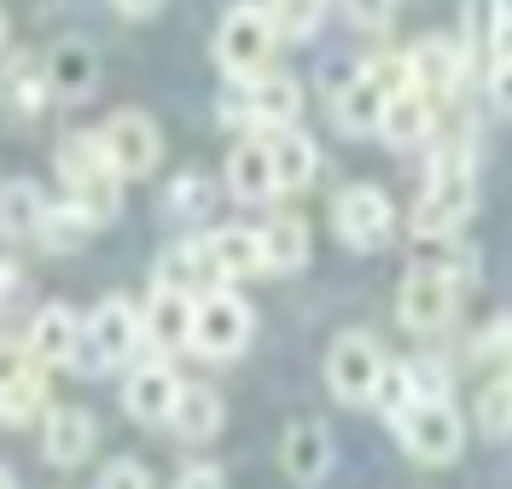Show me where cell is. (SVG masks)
<instances>
[{
    "mask_svg": "<svg viewBox=\"0 0 512 489\" xmlns=\"http://www.w3.org/2000/svg\"><path fill=\"white\" fill-rule=\"evenodd\" d=\"M472 210H478L472 158H466V146H443L431 158V181H425L414 216H408V233L414 239H448V233H460L472 222Z\"/></svg>",
    "mask_w": 512,
    "mask_h": 489,
    "instance_id": "obj_1",
    "label": "cell"
},
{
    "mask_svg": "<svg viewBox=\"0 0 512 489\" xmlns=\"http://www.w3.org/2000/svg\"><path fill=\"white\" fill-rule=\"evenodd\" d=\"M59 175L70 198L94 216L99 228L105 222H117V210H123V169L111 158V146H105V134H70L59 146Z\"/></svg>",
    "mask_w": 512,
    "mask_h": 489,
    "instance_id": "obj_2",
    "label": "cell"
},
{
    "mask_svg": "<svg viewBox=\"0 0 512 489\" xmlns=\"http://www.w3.org/2000/svg\"><path fill=\"white\" fill-rule=\"evenodd\" d=\"M146 344V315H134L128 297H105L94 315H88V332H82V350H76V373H111L134 361V350Z\"/></svg>",
    "mask_w": 512,
    "mask_h": 489,
    "instance_id": "obj_3",
    "label": "cell"
},
{
    "mask_svg": "<svg viewBox=\"0 0 512 489\" xmlns=\"http://www.w3.org/2000/svg\"><path fill=\"white\" fill-rule=\"evenodd\" d=\"M274 41H280L274 6H256V0H245V6H233V12L222 18L216 59H222V70L233 76V82H251V76H262V70H268V59H274Z\"/></svg>",
    "mask_w": 512,
    "mask_h": 489,
    "instance_id": "obj_4",
    "label": "cell"
},
{
    "mask_svg": "<svg viewBox=\"0 0 512 489\" xmlns=\"http://www.w3.org/2000/svg\"><path fill=\"white\" fill-rule=\"evenodd\" d=\"M408 82H414L408 59H373L367 70H355L350 82H344V94L332 99L338 129L344 134H379V117H384V105H390V94L408 88Z\"/></svg>",
    "mask_w": 512,
    "mask_h": 489,
    "instance_id": "obj_5",
    "label": "cell"
},
{
    "mask_svg": "<svg viewBox=\"0 0 512 489\" xmlns=\"http://www.w3.org/2000/svg\"><path fill=\"white\" fill-rule=\"evenodd\" d=\"M396 437H402V449L419 460V466H448V460H460L466 449V420L448 408V396H419L408 414H396Z\"/></svg>",
    "mask_w": 512,
    "mask_h": 489,
    "instance_id": "obj_6",
    "label": "cell"
},
{
    "mask_svg": "<svg viewBox=\"0 0 512 489\" xmlns=\"http://www.w3.org/2000/svg\"><path fill=\"white\" fill-rule=\"evenodd\" d=\"M460 309V274L448 262H419L402 274V292H396V321L408 332H443Z\"/></svg>",
    "mask_w": 512,
    "mask_h": 489,
    "instance_id": "obj_7",
    "label": "cell"
},
{
    "mask_svg": "<svg viewBox=\"0 0 512 489\" xmlns=\"http://www.w3.org/2000/svg\"><path fill=\"white\" fill-rule=\"evenodd\" d=\"M251 326H256L251 303H245V297H233L222 280H216L210 292H198L192 350H198V356H210V361H233L245 344H251Z\"/></svg>",
    "mask_w": 512,
    "mask_h": 489,
    "instance_id": "obj_8",
    "label": "cell"
},
{
    "mask_svg": "<svg viewBox=\"0 0 512 489\" xmlns=\"http://www.w3.org/2000/svg\"><path fill=\"white\" fill-rule=\"evenodd\" d=\"M332 233L350 245V251H379L384 239L396 233V204L384 187H367V181H355L338 193L332 204Z\"/></svg>",
    "mask_w": 512,
    "mask_h": 489,
    "instance_id": "obj_9",
    "label": "cell"
},
{
    "mask_svg": "<svg viewBox=\"0 0 512 489\" xmlns=\"http://www.w3.org/2000/svg\"><path fill=\"white\" fill-rule=\"evenodd\" d=\"M379 373H384L379 338H367V332H338V344H332V356H326V385H332V396H338V402H373Z\"/></svg>",
    "mask_w": 512,
    "mask_h": 489,
    "instance_id": "obj_10",
    "label": "cell"
},
{
    "mask_svg": "<svg viewBox=\"0 0 512 489\" xmlns=\"http://www.w3.org/2000/svg\"><path fill=\"white\" fill-rule=\"evenodd\" d=\"M99 134H105V146H111V158H117L123 175H152V169H158L163 134H158V123H152L146 111H117Z\"/></svg>",
    "mask_w": 512,
    "mask_h": 489,
    "instance_id": "obj_11",
    "label": "cell"
},
{
    "mask_svg": "<svg viewBox=\"0 0 512 489\" xmlns=\"http://www.w3.org/2000/svg\"><path fill=\"white\" fill-rule=\"evenodd\" d=\"M94 443H99V425L88 408H47V420H41V455H47V466L70 472V466H82L94 455Z\"/></svg>",
    "mask_w": 512,
    "mask_h": 489,
    "instance_id": "obj_12",
    "label": "cell"
},
{
    "mask_svg": "<svg viewBox=\"0 0 512 489\" xmlns=\"http://www.w3.org/2000/svg\"><path fill=\"white\" fill-rule=\"evenodd\" d=\"M408 70H414V88H425V94L443 105L466 82V47L448 41V35H425V41L408 47Z\"/></svg>",
    "mask_w": 512,
    "mask_h": 489,
    "instance_id": "obj_13",
    "label": "cell"
},
{
    "mask_svg": "<svg viewBox=\"0 0 512 489\" xmlns=\"http://www.w3.org/2000/svg\"><path fill=\"white\" fill-rule=\"evenodd\" d=\"M175 396H181L175 367H169V361H140V367L128 373V385H123V408H128V420L158 425V420L175 414Z\"/></svg>",
    "mask_w": 512,
    "mask_h": 489,
    "instance_id": "obj_14",
    "label": "cell"
},
{
    "mask_svg": "<svg viewBox=\"0 0 512 489\" xmlns=\"http://www.w3.org/2000/svg\"><path fill=\"white\" fill-rule=\"evenodd\" d=\"M146 315V344L169 356V350H192V326H198V297L192 292H152V303L140 309Z\"/></svg>",
    "mask_w": 512,
    "mask_h": 489,
    "instance_id": "obj_15",
    "label": "cell"
},
{
    "mask_svg": "<svg viewBox=\"0 0 512 489\" xmlns=\"http://www.w3.org/2000/svg\"><path fill=\"white\" fill-rule=\"evenodd\" d=\"M227 193L245 198V204H262V198L280 193V175H274V146L268 134H251L227 152Z\"/></svg>",
    "mask_w": 512,
    "mask_h": 489,
    "instance_id": "obj_16",
    "label": "cell"
},
{
    "mask_svg": "<svg viewBox=\"0 0 512 489\" xmlns=\"http://www.w3.org/2000/svg\"><path fill=\"white\" fill-rule=\"evenodd\" d=\"M431 129H437V99L425 94V88H396L390 94V105H384V117H379V140L384 146H419V140H431Z\"/></svg>",
    "mask_w": 512,
    "mask_h": 489,
    "instance_id": "obj_17",
    "label": "cell"
},
{
    "mask_svg": "<svg viewBox=\"0 0 512 489\" xmlns=\"http://www.w3.org/2000/svg\"><path fill=\"white\" fill-rule=\"evenodd\" d=\"M82 332L88 321L76 315V309H64V303H47V309H35L30 321V350L41 367H70L76 350H82Z\"/></svg>",
    "mask_w": 512,
    "mask_h": 489,
    "instance_id": "obj_18",
    "label": "cell"
},
{
    "mask_svg": "<svg viewBox=\"0 0 512 489\" xmlns=\"http://www.w3.org/2000/svg\"><path fill=\"white\" fill-rule=\"evenodd\" d=\"M204 251H210V268H216L222 286L268 274V262H262V228H216L204 239Z\"/></svg>",
    "mask_w": 512,
    "mask_h": 489,
    "instance_id": "obj_19",
    "label": "cell"
},
{
    "mask_svg": "<svg viewBox=\"0 0 512 489\" xmlns=\"http://www.w3.org/2000/svg\"><path fill=\"white\" fill-rule=\"evenodd\" d=\"M41 222H47V193L35 187L30 175L0 181V239H6V245L41 239Z\"/></svg>",
    "mask_w": 512,
    "mask_h": 489,
    "instance_id": "obj_20",
    "label": "cell"
},
{
    "mask_svg": "<svg viewBox=\"0 0 512 489\" xmlns=\"http://www.w3.org/2000/svg\"><path fill=\"white\" fill-rule=\"evenodd\" d=\"M297 111H303V88L291 82V76H280V70H262V76H251V99H245V123H256V129H286V123H297Z\"/></svg>",
    "mask_w": 512,
    "mask_h": 489,
    "instance_id": "obj_21",
    "label": "cell"
},
{
    "mask_svg": "<svg viewBox=\"0 0 512 489\" xmlns=\"http://www.w3.org/2000/svg\"><path fill=\"white\" fill-rule=\"evenodd\" d=\"M47 76H53V94L59 99H88L99 88V53L82 35H64L59 47L47 53Z\"/></svg>",
    "mask_w": 512,
    "mask_h": 489,
    "instance_id": "obj_22",
    "label": "cell"
},
{
    "mask_svg": "<svg viewBox=\"0 0 512 489\" xmlns=\"http://www.w3.org/2000/svg\"><path fill=\"white\" fill-rule=\"evenodd\" d=\"M47 94H53L47 59H35V53H12V59L0 65V99H6V111L35 117V111L47 105Z\"/></svg>",
    "mask_w": 512,
    "mask_h": 489,
    "instance_id": "obj_23",
    "label": "cell"
},
{
    "mask_svg": "<svg viewBox=\"0 0 512 489\" xmlns=\"http://www.w3.org/2000/svg\"><path fill=\"white\" fill-rule=\"evenodd\" d=\"M280 466H286V478H297V484H320L326 466H332V431L315 420L291 425L286 443H280Z\"/></svg>",
    "mask_w": 512,
    "mask_h": 489,
    "instance_id": "obj_24",
    "label": "cell"
},
{
    "mask_svg": "<svg viewBox=\"0 0 512 489\" xmlns=\"http://www.w3.org/2000/svg\"><path fill=\"white\" fill-rule=\"evenodd\" d=\"M169 425H175L181 443H210V437L227 425V402L216 396V385H181Z\"/></svg>",
    "mask_w": 512,
    "mask_h": 489,
    "instance_id": "obj_25",
    "label": "cell"
},
{
    "mask_svg": "<svg viewBox=\"0 0 512 489\" xmlns=\"http://www.w3.org/2000/svg\"><path fill=\"white\" fill-rule=\"evenodd\" d=\"M268 146H274V175H280V193H297V187H309V181H315L320 146L297 129V123L274 129V134H268Z\"/></svg>",
    "mask_w": 512,
    "mask_h": 489,
    "instance_id": "obj_26",
    "label": "cell"
},
{
    "mask_svg": "<svg viewBox=\"0 0 512 489\" xmlns=\"http://www.w3.org/2000/svg\"><path fill=\"white\" fill-rule=\"evenodd\" d=\"M216 280V268H210V251H204V239H192V245H169L158 257V268H152V286H163V292H204Z\"/></svg>",
    "mask_w": 512,
    "mask_h": 489,
    "instance_id": "obj_27",
    "label": "cell"
},
{
    "mask_svg": "<svg viewBox=\"0 0 512 489\" xmlns=\"http://www.w3.org/2000/svg\"><path fill=\"white\" fill-rule=\"evenodd\" d=\"M262 262H268V274H297L303 262H309V222L303 216H274L268 228H262Z\"/></svg>",
    "mask_w": 512,
    "mask_h": 489,
    "instance_id": "obj_28",
    "label": "cell"
},
{
    "mask_svg": "<svg viewBox=\"0 0 512 489\" xmlns=\"http://www.w3.org/2000/svg\"><path fill=\"white\" fill-rule=\"evenodd\" d=\"M99 222L70 198V204H47V222H41V251H76Z\"/></svg>",
    "mask_w": 512,
    "mask_h": 489,
    "instance_id": "obj_29",
    "label": "cell"
},
{
    "mask_svg": "<svg viewBox=\"0 0 512 489\" xmlns=\"http://www.w3.org/2000/svg\"><path fill=\"white\" fill-rule=\"evenodd\" d=\"M47 414V385H41V367L24 373V379H12V385H0V425H30Z\"/></svg>",
    "mask_w": 512,
    "mask_h": 489,
    "instance_id": "obj_30",
    "label": "cell"
},
{
    "mask_svg": "<svg viewBox=\"0 0 512 489\" xmlns=\"http://www.w3.org/2000/svg\"><path fill=\"white\" fill-rule=\"evenodd\" d=\"M414 402H419V391H414V367H408V361H384L379 385H373V408H379L384 420H396V414H408Z\"/></svg>",
    "mask_w": 512,
    "mask_h": 489,
    "instance_id": "obj_31",
    "label": "cell"
},
{
    "mask_svg": "<svg viewBox=\"0 0 512 489\" xmlns=\"http://www.w3.org/2000/svg\"><path fill=\"white\" fill-rule=\"evenodd\" d=\"M210 204H216V181H210L204 169H187V175L169 181V210H175V216L198 222V216H210Z\"/></svg>",
    "mask_w": 512,
    "mask_h": 489,
    "instance_id": "obj_32",
    "label": "cell"
},
{
    "mask_svg": "<svg viewBox=\"0 0 512 489\" xmlns=\"http://www.w3.org/2000/svg\"><path fill=\"white\" fill-rule=\"evenodd\" d=\"M478 431L483 437H512V379L507 373L489 391H478Z\"/></svg>",
    "mask_w": 512,
    "mask_h": 489,
    "instance_id": "obj_33",
    "label": "cell"
},
{
    "mask_svg": "<svg viewBox=\"0 0 512 489\" xmlns=\"http://www.w3.org/2000/svg\"><path fill=\"white\" fill-rule=\"evenodd\" d=\"M320 6H326V0H274L280 41H309V35L320 30Z\"/></svg>",
    "mask_w": 512,
    "mask_h": 489,
    "instance_id": "obj_34",
    "label": "cell"
},
{
    "mask_svg": "<svg viewBox=\"0 0 512 489\" xmlns=\"http://www.w3.org/2000/svg\"><path fill=\"white\" fill-rule=\"evenodd\" d=\"M41 361H35L30 338L18 344V338H0V385H12V379H24V373H35Z\"/></svg>",
    "mask_w": 512,
    "mask_h": 489,
    "instance_id": "obj_35",
    "label": "cell"
},
{
    "mask_svg": "<svg viewBox=\"0 0 512 489\" xmlns=\"http://www.w3.org/2000/svg\"><path fill=\"white\" fill-rule=\"evenodd\" d=\"M99 484H105V489H146V484H152V472H146L134 455H123V460H111V466L99 472Z\"/></svg>",
    "mask_w": 512,
    "mask_h": 489,
    "instance_id": "obj_36",
    "label": "cell"
},
{
    "mask_svg": "<svg viewBox=\"0 0 512 489\" xmlns=\"http://www.w3.org/2000/svg\"><path fill=\"white\" fill-rule=\"evenodd\" d=\"M344 12H350V24H361V30H384L396 18V0H344Z\"/></svg>",
    "mask_w": 512,
    "mask_h": 489,
    "instance_id": "obj_37",
    "label": "cell"
},
{
    "mask_svg": "<svg viewBox=\"0 0 512 489\" xmlns=\"http://www.w3.org/2000/svg\"><path fill=\"white\" fill-rule=\"evenodd\" d=\"M24 297H30V274H24L18 262L0 257V315H6V309H18Z\"/></svg>",
    "mask_w": 512,
    "mask_h": 489,
    "instance_id": "obj_38",
    "label": "cell"
},
{
    "mask_svg": "<svg viewBox=\"0 0 512 489\" xmlns=\"http://www.w3.org/2000/svg\"><path fill=\"white\" fill-rule=\"evenodd\" d=\"M414 367V391L419 396H448V367L443 361H408Z\"/></svg>",
    "mask_w": 512,
    "mask_h": 489,
    "instance_id": "obj_39",
    "label": "cell"
},
{
    "mask_svg": "<svg viewBox=\"0 0 512 489\" xmlns=\"http://www.w3.org/2000/svg\"><path fill=\"white\" fill-rule=\"evenodd\" d=\"M489 99L512 117V59H495V70H489Z\"/></svg>",
    "mask_w": 512,
    "mask_h": 489,
    "instance_id": "obj_40",
    "label": "cell"
},
{
    "mask_svg": "<svg viewBox=\"0 0 512 489\" xmlns=\"http://www.w3.org/2000/svg\"><path fill=\"white\" fill-rule=\"evenodd\" d=\"M181 484H187V489H216V484H227V472L204 460V466H181Z\"/></svg>",
    "mask_w": 512,
    "mask_h": 489,
    "instance_id": "obj_41",
    "label": "cell"
},
{
    "mask_svg": "<svg viewBox=\"0 0 512 489\" xmlns=\"http://www.w3.org/2000/svg\"><path fill=\"white\" fill-rule=\"evenodd\" d=\"M117 12H128V18H146V12H158L163 0H111Z\"/></svg>",
    "mask_w": 512,
    "mask_h": 489,
    "instance_id": "obj_42",
    "label": "cell"
},
{
    "mask_svg": "<svg viewBox=\"0 0 512 489\" xmlns=\"http://www.w3.org/2000/svg\"><path fill=\"white\" fill-rule=\"evenodd\" d=\"M18 478H12V466H0V489H12Z\"/></svg>",
    "mask_w": 512,
    "mask_h": 489,
    "instance_id": "obj_43",
    "label": "cell"
},
{
    "mask_svg": "<svg viewBox=\"0 0 512 489\" xmlns=\"http://www.w3.org/2000/svg\"><path fill=\"white\" fill-rule=\"evenodd\" d=\"M501 373H507V379H512V344H507V356H501Z\"/></svg>",
    "mask_w": 512,
    "mask_h": 489,
    "instance_id": "obj_44",
    "label": "cell"
},
{
    "mask_svg": "<svg viewBox=\"0 0 512 489\" xmlns=\"http://www.w3.org/2000/svg\"><path fill=\"white\" fill-rule=\"evenodd\" d=\"M495 12H501V18H512V0H495Z\"/></svg>",
    "mask_w": 512,
    "mask_h": 489,
    "instance_id": "obj_45",
    "label": "cell"
},
{
    "mask_svg": "<svg viewBox=\"0 0 512 489\" xmlns=\"http://www.w3.org/2000/svg\"><path fill=\"white\" fill-rule=\"evenodd\" d=\"M0 47H6V6H0Z\"/></svg>",
    "mask_w": 512,
    "mask_h": 489,
    "instance_id": "obj_46",
    "label": "cell"
}]
</instances>
